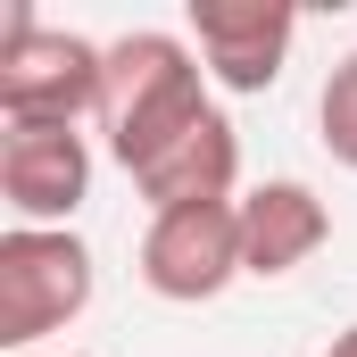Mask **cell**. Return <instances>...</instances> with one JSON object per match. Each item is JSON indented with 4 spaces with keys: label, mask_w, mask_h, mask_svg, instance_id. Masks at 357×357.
<instances>
[{
    "label": "cell",
    "mask_w": 357,
    "mask_h": 357,
    "mask_svg": "<svg viewBox=\"0 0 357 357\" xmlns=\"http://www.w3.org/2000/svg\"><path fill=\"white\" fill-rule=\"evenodd\" d=\"M208 91L216 84H208L191 33L142 25V33H116L108 42V91H100V116L91 125H100V142H108V158L125 175H150L183 133H199L216 116Z\"/></svg>",
    "instance_id": "1"
},
{
    "label": "cell",
    "mask_w": 357,
    "mask_h": 357,
    "mask_svg": "<svg viewBox=\"0 0 357 357\" xmlns=\"http://www.w3.org/2000/svg\"><path fill=\"white\" fill-rule=\"evenodd\" d=\"M108 91V42L42 25L33 0L0 8V125H84Z\"/></svg>",
    "instance_id": "2"
},
{
    "label": "cell",
    "mask_w": 357,
    "mask_h": 357,
    "mask_svg": "<svg viewBox=\"0 0 357 357\" xmlns=\"http://www.w3.org/2000/svg\"><path fill=\"white\" fill-rule=\"evenodd\" d=\"M100 291L84 233L75 225H8L0 233V349H33L67 333Z\"/></svg>",
    "instance_id": "3"
},
{
    "label": "cell",
    "mask_w": 357,
    "mask_h": 357,
    "mask_svg": "<svg viewBox=\"0 0 357 357\" xmlns=\"http://www.w3.org/2000/svg\"><path fill=\"white\" fill-rule=\"evenodd\" d=\"M241 282V199H216V208H167L142 225V291L199 307L216 291Z\"/></svg>",
    "instance_id": "4"
},
{
    "label": "cell",
    "mask_w": 357,
    "mask_h": 357,
    "mask_svg": "<svg viewBox=\"0 0 357 357\" xmlns=\"http://www.w3.org/2000/svg\"><path fill=\"white\" fill-rule=\"evenodd\" d=\"M183 33H191L208 84L250 100V91H274V84H282L291 42H299V8H282V0H191Z\"/></svg>",
    "instance_id": "5"
},
{
    "label": "cell",
    "mask_w": 357,
    "mask_h": 357,
    "mask_svg": "<svg viewBox=\"0 0 357 357\" xmlns=\"http://www.w3.org/2000/svg\"><path fill=\"white\" fill-rule=\"evenodd\" d=\"M0 199L17 225H67L91 199L84 125H0Z\"/></svg>",
    "instance_id": "6"
},
{
    "label": "cell",
    "mask_w": 357,
    "mask_h": 357,
    "mask_svg": "<svg viewBox=\"0 0 357 357\" xmlns=\"http://www.w3.org/2000/svg\"><path fill=\"white\" fill-rule=\"evenodd\" d=\"M324 241H333V208L316 199V183L274 175L258 191H241V274L282 282V274L307 266Z\"/></svg>",
    "instance_id": "7"
},
{
    "label": "cell",
    "mask_w": 357,
    "mask_h": 357,
    "mask_svg": "<svg viewBox=\"0 0 357 357\" xmlns=\"http://www.w3.org/2000/svg\"><path fill=\"white\" fill-rule=\"evenodd\" d=\"M233 183H241V133H233V116L216 108L199 133H183L150 175H133V191L150 199V216H167V208H216V199H241Z\"/></svg>",
    "instance_id": "8"
},
{
    "label": "cell",
    "mask_w": 357,
    "mask_h": 357,
    "mask_svg": "<svg viewBox=\"0 0 357 357\" xmlns=\"http://www.w3.org/2000/svg\"><path fill=\"white\" fill-rule=\"evenodd\" d=\"M316 133H324V150L357 175V50L324 75V91H316Z\"/></svg>",
    "instance_id": "9"
},
{
    "label": "cell",
    "mask_w": 357,
    "mask_h": 357,
    "mask_svg": "<svg viewBox=\"0 0 357 357\" xmlns=\"http://www.w3.org/2000/svg\"><path fill=\"white\" fill-rule=\"evenodd\" d=\"M324 357H357V324H341V333L324 341Z\"/></svg>",
    "instance_id": "10"
},
{
    "label": "cell",
    "mask_w": 357,
    "mask_h": 357,
    "mask_svg": "<svg viewBox=\"0 0 357 357\" xmlns=\"http://www.w3.org/2000/svg\"><path fill=\"white\" fill-rule=\"evenodd\" d=\"M67 357H75V349H67Z\"/></svg>",
    "instance_id": "11"
}]
</instances>
